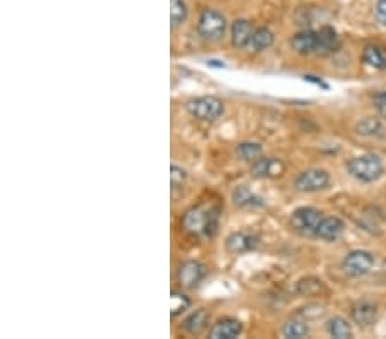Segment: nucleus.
I'll return each mask as SVG.
<instances>
[{
	"instance_id": "obj_1",
	"label": "nucleus",
	"mask_w": 386,
	"mask_h": 339,
	"mask_svg": "<svg viewBox=\"0 0 386 339\" xmlns=\"http://www.w3.org/2000/svg\"><path fill=\"white\" fill-rule=\"evenodd\" d=\"M182 228L194 238H211L220 228V207L213 204H199L184 215Z\"/></svg>"
},
{
	"instance_id": "obj_2",
	"label": "nucleus",
	"mask_w": 386,
	"mask_h": 339,
	"mask_svg": "<svg viewBox=\"0 0 386 339\" xmlns=\"http://www.w3.org/2000/svg\"><path fill=\"white\" fill-rule=\"evenodd\" d=\"M347 170H349L350 175L354 179L361 180V182L371 184L380 180L385 173V165L381 161V158L374 155H364L352 158V160L347 163Z\"/></svg>"
},
{
	"instance_id": "obj_3",
	"label": "nucleus",
	"mask_w": 386,
	"mask_h": 339,
	"mask_svg": "<svg viewBox=\"0 0 386 339\" xmlns=\"http://www.w3.org/2000/svg\"><path fill=\"white\" fill-rule=\"evenodd\" d=\"M227 21L223 14L215 9H204L199 15L198 33L204 41H220L225 34Z\"/></svg>"
},
{
	"instance_id": "obj_4",
	"label": "nucleus",
	"mask_w": 386,
	"mask_h": 339,
	"mask_svg": "<svg viewBox=\"0 0 386 339\" xmlns=\"http://www.w3.org/2000/svg\"><path fill=\"white\" fill-rule=\"evenodd\" d=\"M187 112L203 122H215L222 117L223 103L215 96H201L187 101Z\"/></svg>"
},
{
	"instance_id": "obj_5",
	"label": "nucleus",
	"mask_w": 386,
	"mask_h": 339,
	"mask_svg": "<svg viewBox=\"0 0 386 339\" xmlns=\"http://www.w3.org/2000/svg\"><path fill=\"white\" fill-rule=\"evenodd\" d=\"M323 219V212L316 207H299L292 212L290 224L302 236H316L318 226Z\"/></svg>"
},
{
	"instance_id": "obj_6",
	"label": "nucleus",
	"mask_w": 386,
	"mask_h": 339,
	"mask_svg": "<svg viewBox=\"0 0 386 339\" xmlns=\"http://www.w3.org/2000/svg\"><path fill=\"white\" fill-rule=\"evenodd\" d=\"M330 185V175L328 172L320 168H311L306 170V172L299 173V177L295 179V188L299 192H320L325 191Z\"/></svg>"
},
{
	"instance_id": "obj_7",
	"label": "nucleus",
	"mask_w": 386,
	"mask_h": 339,
	"mask_svg": "<svg viewBox=\"0 0 386 339\" xmlns=\"http://www.w3.org/2000/svg\"><path fill=\"white\" fill-rule=\"evenodd\" d=\"M374 266V257L371 252L366 250H354L345 255L342 267H344L345 274L352 276V278H361L366 276Z\"/></svg>"
},
{
	"instance_id": "obj_8",
	"label": "nucleus",
	"mask_w": 386,
	"mask_h": 339,
	"mask_svg": "<svg viewBox=\"0 0 386 339\" xmlns=\"http://www.w3.org/2000/svg\"><path fill=\"white\" fill-rule=\"evenodd\" d=\"M285 173V163L278 158H259L251 163V175L254 179H277Z\"/></svg>"
},
{
	"instance_id": "obj_9",
	"label": "nucleus",
	"mask_w": 386,
	"mask_h": 339,
	"mask_svg": "<svg viewBox=\"0 0 386 339\" xmlns=\"http://www.w3.org/2000/svg\"><path fill=\"white\" fill-rule=\"evenodd\" d=\"M204 276H206V267L198 261L182 262L179 266V271H177V279L184 288L198 286L204 279Z\"/></svg>"
},
{
	"instance_id": "obj_10",
	"label": "nucleus",
	"mask_w": 386,
	"mask_h": 339,
	"mask_svg": "<svg viewBox=\"0 0 386 339\" xmlns=\"http://www.w3.org/2000/svg\"><path fill=\"white\" fill-rule=\"evenodd\" d=\"M259 240L258 236L251 234H244V231H237V234L228 235L225 247L230 254L239 255V254H247V252H253L258 247Z\"/></svg>"
},
{
	"instance_id": "obj_11",
	"label": "nucleus",
	"mask_w": 386,
	"mask_h": 339,
	"mask_svg": "<svg viewBox=\"0 0 386 339\" xmlns=\"http://www.w3.org/2000/svg\"><path fill=\"white\" fill-rule=\"evenodd\" d=\"M345 231V223L337 216H323L320 226H318L316 236L325 242H335L340 238Z\"/></svg>"
},
{
	"instance_id": "obj_12",
	"label": "nucleus",
	"mask_w": 386,
	"mask_h": 339,
	"mask_svg": "<svg viewBox=\"0 0 386 339\" xmlns=\"http://www.w3.org/2000/svg\"><path fill=\"white\" fill-rule=\"evenodd\" d=\"M292 49L299 55H316L318 53V31L304 30L297 33L290 41Z\"/></svg>"
},
{
	"instance_id": "obj_13",
	"label": "nucleus",
	"mask_w": 386,
	"mask_h": 339,
	"mask_svg": "<svg viewBox=\"0 0 386 339\" xmlns=\"http://www.w3.org/2000/svg\"><path fill=\"white\" fill-rule=\"evenodd\" d=\"M240 333H242V324H240V321L237 319H222V321H218L216 324L211 327L210 331V338L211 339H235L240 336Z\"/></svg>"
},
{
	"instance_id": "obj_14",
	"label": "nucleus",
	"mask_w": 386,
	"mask_h": 339,
	"mask_svg": "<svg viewBox=\"0 0 386 339\" xmlns=\"http://www.w3.org/2000/svg\"><path fill=\"white\" fill-rule=\"evenodd\" d=\"M352 319L354 322L361 327L373 326L378 319V307L369 300L357 302L356 305L352 307Z\"/></svg>"
},
{
	"instance_id": "obj_15",
	"label": "nucleus",
	"mask_w": 386,
	"mask_h": 339,
	"mask_svg": "<svg viewBox=\"0 0 386 339\" xmlns=\"http://www.w3.org/2000/svg\"><path fill=\"white\" fill-rule=\"evenodd\" d=\"M340 49V38L332 26H323L318 31V53L316 55H332Z\"/></svg>"
},
{
	"instance_id": "obj_16",
	"label": "nucleus",
	"mask_w": 386,
	"mask_h": 339,
	"mask_svg": "<svg viewBox=\"0 0 386 339\" xmlns=\"http://www.w3.org/2000/svg\"><path fill=\"white\" fill-rule=\"evenodd\" d=\"M232 199H234L235 206L242 209H256L265 206V199L251 191L249 187H246V185H240V187L235 188L234 194H232Z\"/></svg>"
},
{
	"instance_id": "obj_17",
	"label": "nucleus",
	"mask_w": 386,
	"mask_h": 339,
	"mask_svg": "<svg viewBox=\"0 0 386 339\" xmlns=\"http://www.w3.org/2000/svg\"><path fill=\"white\" fill-rule=\"evenodd\" d=\"M251 37H253V27L246 19H237L232 25V45L235 49H246L249 46Z\"/></svg>"
},
{
	"instance_id": "obj_18",
	"label": "nucleus",
	"mask_w": 386,
	"mask_h": 339,
	"mask_svg": "<svg viewBox=\"0 0 386 339\" xmlns=\"http://www.w3.org/2000/svg\"><path fill=\"white\" fill-rule=\"evenodd\" d=\"M208 324H210V314H208V310L199 309L189 315L186 321H184L182 327L187 334L198 336V334H201L204 329H206Z\"/></svg>"
},
{
	"instance_id": "obj_19",
	"label": "nucleus",
	"mask_w": 386,
	"mask_h": 339,
	"mask_svg": "<svg viewBox=\"0 0 386 339\" xmlns=\"http://www.w3.org/2000/svg\"><path fill=\"white\" fill-rule=\"evenodd\" d=\"M362 62L373 69H386V49L381 45H368L362 52Z\"/></svg>"
},
{
	"instance_id": "obj_20",
	"label": "nucleus",
	"mask_w": 386,
	"mask_h": 339,
	"mask_svg": "<svg viewBox=\"0 0 386 339\" xmlns=\"http://www.w3.org/2000/svg\"><path fill=\"white\" fill-rule=\"evenodd\" d=\"M356 131L362 137H371V139H381L385 137V127L378 118L366 117L357 124Z\"/></svg>"
},
{
	"instance_id": "obj_21",
	"label": "nucleus",
	"mask_w": 386,
	"mask_h": 339,
	"mask_svg": "<svg viewBox=\"0 0 386 339\" xmlns=\"http://www.w3.org/2000/svg\"><path fill=\"white\" fill-rule=\"evenodd\" d=\"M275 41V34L270 27L263 26L258 27V30L253 31V37H251L249 46L254 50V52H263V50L270 49Z\"/></svg>"
},
{
	"instance_id": "obj_22",
	"label": "nucleus",
	"mask_w": 386,
	"mask_h": 339,
	"mask_svg": "<svg viewBox=\"0 0 386 339\" xmlns=\"http://www.w3.org/2000/svg\"><path fill=\"white\" fill-rule=\"evenodd\" d=\"M235 156L244 163H254L263 156V146L258 143H240L235 148Z\"/></svg>"
},
{
	"instance_id": "obj_23",
	"label": "nucleus",
	"mask_w": 386,
	"mask_h": 339,
	"mask_svg": "<svg viewBox=\"0 0 386 339\" xmlns=\"http://www.w3.org/2000/svg\"><path fill=\"white\" fill-rule=\"evenodd\" d=\"M328 329L330 336L337 338V339H350L352 338V327H350L349 322L342 317H333L328 321Z\"/></svg>"
},
{
	"instance_id": "obj_24",
	"label": "nucleus",
	"mask_w": 386,
	"mask_h": 339,
	"mask_svg": "<svg viewBox=\"0 0 386 339\" xmlns=\"http://www.w3.org/2000/svg\"><path fill=\"white\" fill-rule=\"evenodd\" d=\"M283 336L289 339H302L309 334V327L304 321H299V319H292V321L287 322L283 326Z\"/></svg>"
},
{
	"instance_id": "obj_25",
	"label": "nucleus",
	"mask_w": 386,
	"mask_h": 339,
	"mask_svg": "<svg viewBox=\"0 0 386 339\" xmlns=\"http://www.w3.org/2000/svg\"><path fill=\"white\" fill-rule=\"evenodd\" d=\"M170 302H172L170 314L173 319L182 315L186 310H189V307H191V300H189V297H186L184 293H180V291H172Z\"/></svg>"
},
{
	"instance_id": "obj_26",
	"label": "nucleus",
	"mask_w": 386,
	"mask_h": 339,
	"mask_svg": "<svg viewBox=\"0 0 386 339\" xmlns=\"http://www.w3.org/2000/svg\"><path fill=\"white\" fill-rule=\"evenodd\" d=\"M170 19H172V26H179L182 25L184 21L187 19V6L184 0H172L170 2Z\"/></svg>"
},
{
	"instance_id": "obj_27",
	"label": "nucleus",
	"mask_w": 386,
	"mask_h": 339,
	"mask_svg": "<svg viewBox=\"0 0 386 339\" xmlns=\"http://www.w3.org/2000/svg\"><path fill=\"white\" fill-rule=\"evenodd\" d=\"M323 290V283L320 279H304L297 285V291L304 297H313V295H318Z\"/></svg>"
},
{
	"instance_id": "obj_28",
	"label": "nucleus",
	"mask_w": 386,
	"mask_h": 339,
	"mask_svg": "<svg viewBox=\"0 0 386 339\" xmlns=\"http://www.w3.org/2000/svg\"><path fill=\"white\" fill-rule=\"evenodd\" d=\"M186 179H187L186 170L177 167V165H172V168H170V184H172V187L173 188L182 187V184L186 182Z\"/></svg>"
},
{
	"instance_id": "obj_29",
	"label": "nucleus",
	"mask_w": 386,
	"mask_h": 339,
	"mask_svg": "<svg viewBox=\"0 0 386 339\" xmlns=\"http://www.w3.org/2000/svg\"><path fill=\"white\" fill-rule=\"evenodd\" d=\"M373 103H374V108H376V112L380 113V117L386 120V91L378 93L376 96H374Z\"/></svg>"
},
{
	"instance_id": "obj_30",
	"label": "nucleus",
	"mask_w": 386,
	"mask_h": 339,
	"mask_svg": "<svg viewBox=\"0 0 386 339\" xmlns=\"http://www.w3.org/2000/svg\"><path fill=\"white\" fill-rule=\"evenodd\" d=\"M376 18L386 27V0H378L376 4Z\"/></svg>"
},
{
	"instance_id": "obj_31",
	"label": "nucleus",
	"mask_w": 386,
	"mask_h": 339,
	"mask_svg": "<svg viewBox=\"0 0 386 339\" xmlns=\"http://www.w3.org/2000/svg\"><path fill=\"white\" fill-rule=\"evenodd\" d=\"M304 79H306V81H309V82H314V84H316V86H321V88H325V89L328 88V86H326L325 82L321 81V79H316L314 76H306Z\"/></svg>"
}]
</instances>
